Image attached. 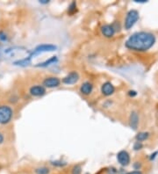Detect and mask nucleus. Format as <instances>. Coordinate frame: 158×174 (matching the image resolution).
Here are the masks:
<instances>
[{
    "label": "nucleus",
    "mask_w": 158,
    "mask_h": 174,
    "mask_svg": "<svg viewBox=\"0 0 158 174\" xmlns=\"http://www.w3.org/2000/svg\"><path fill=\"white\" fill-rule=\"evenodd\" d=\"M56 62H57V57H56V56H52V57H50L49 60L45 61L43 63H38L36 66H37V67H47V66H49L50 64H53V63H56Z\"/></svg>",
    "instance_id": "ddd939ff"
},
{
    "label": "nucleus",
    "mask_w": 158,
    "mask_h": 174,
    "mask_svg": "<svg viewBox=\"0 0 158 174\" xmlns=\"http://www.w3.org/2000/svg\"><path fill=\"white\" fill-rule=\"evenodd\" d=\"M55 49H56V46L52 45V44H42V45H39V46H37L35 48L34 52L31 54V56H30L29 57L31 58L33 56H35V55H38V54L40 53L52 52V51H54Z\"/></svg>",
    "instance_id": "20e7f679"
},
{
    "label": "nucleus",
    "mask_w": 158,
    "mask_h": 174,
    "mask_svg": "<svg viewBox=\"0 0 158 174\" xmlns=\"http://www.w3.org/2000/svg\"><path fill=\"white\" fill-rule=\"evenodd\" d=\"M148 136H149V134L148 132H140L138 133L136 136H135V139L137 140V142H142V141H145L146 139H148Z\"/></svg>",
    "instance_id": "4468645a"
},
{
    "label": "nucleus",
    "mask_w": 158,
    "mask_h": 174,
    "mask_svg": "<svg viewBox=\"0 0 158 174\" xmlns=\"http://www.w3.org/2000/svg\"><path fill=\"white\" fill-rule=\"evenodd\" d=\"M40 4H44V5H46V4H49V0H40Z\"/></svg>",
    "instance_id": "5701e85b"
},
{
    "label": "nucleus",
    "mask_w": 158,
    "mask_h": 174,
    "mask_svg": "<svg viewBox=\"0 0 158 174\" xmlns=\"http://www.w3.org/2000/svg\"><path fill=\"white\" fill-rule=\"evenodd\" d=\"M158 154L157 151H156V152H154L153 154H151V156H150V160H153L155 159V157H156V155Z\"/></svg>",
    "instance_id": "412c9836"
},
{
    "label": "nucleus",
    "mask_w": 158,
    "mask_h": 174,
    "mask_svg": "<svg viewBox=\"0 0 158 174\" xmlns=\"http://www.w3.org/2000/svg\"><path fill=\"white\" fill-rule=\"evenodd\" d=\"M79 80V74L77 71H71L66 75L63 79L62 83L64 85H74Z\"/></svg>",
    "instance_id": "423d86ee"
},
{
    "label": "nucleus",
    "mask_w": 158,
    "mask_h": 174,
    "mask_svg": "<svg viewBox=\"0 0 158 174\" xmlns=\"http://www.w3.org/2000/svg\"><path fill=\"white\" fill-rule=\"evenodd\" d=\"M61 85V80L57 77H49L45 78L42 83V85L45 88H55Z\"/></svg>",
    "instance_id": "39448f33"
},
{
    "label": "nucleus",
    "mask_w": 158,
    "mask_h": 174,
    "mask_svg": "<svg viewBox=\"0 0 158 174\" xmlns=\"http://www.w3.org/2000/svg\"><path fill=\"white\" fill-rule=\"evenodd\" d=\"M4 140H5V137H4V135H2L1 133H0V144H2L3 143H4Z\"/></svg>",
    "instance_id": "4be33fe9"
},
{
    "label": "nucleus",
    "mask_w": 158,
    "mask_h": 174,
    "mask_svg": "<svg viewBox=\"0 0 158 174\" xmlns=\"http://www.w3.org/2000/svg\"><path fill=\"white\" fill-rule=\"evenodd\" d=\"M77 11V3L76 2H72L69 6V9H68V12L69 14H74Z\"/></svg>",
    "instance_id": "dca6fc26"
},
{
    "label": "nucleus",
    "mask_w": 158,
    "mask_h": 174,
    "mask_svg": "<svg viewBox=\"0 0 158 174\" xmlns=\"http://www.w3.org/2000/svg\"><path fill=\"white\" fill-rule=\"evenodd\" d=\"M117 160L120 165L127 166L130 163V155L127 150H120L117 154Z\"/></svg>",
    "instance_id": "0eeeda50"
},
{
    "label": "nucleus",
    "mask_w": 158,
    "mask_h": 174,
    "mask_svg": "<svg viewBox=\"0 0 158 174\" xmlns=\"http://www.w3.org/2000/svg\"><path fill=\"white\" fill-rule=\"evenodd\" d=\"M128 94L131 97H133V96H136V95H137V92H135V91H129Z\"/></svg>",
    "instance_id": "aec40b11"
},
{
    "label": "nucleus",
    "mask_w": 158,
    "mask_h": 174,
    "mask_svg": "<svg viewBox=\"0 0 158 174\" xmlns=\"http://www.w3.org/2000/svg\"><path fill=\"white\" fill-rule=\"evenodd\" d=\"M29 92L32 96L41 97L46 93V88L43 85H34V86L31 87L29 90Z\"/></svg>",
    "instance_id": "9d476101"
},
{
    "label": "nucleus",
    "mask_w": 158,
    "mask_h": 174,
    "mask_svg": "<svg viewBox=\"0 0 158 174\" xmlns=\"http://www.w3.org/2000/svg\"><path fill=\"white\" fill-rule=\"evenodd\" d=\"M136 3H146L147 1L146 0H135Z\"/></svg>",
    "instance_id": "b1692460"
},
{
    "label": "nucleus",
    "mask_w": 158,
    "mask_h": 174,
    "mask_svg": "<svg viewBox=\"0 0 158 174\" xmlns=\"http://www.w3.org/2000/svg\"><path fill=\"white\" fill-rule=\"evenodd\" d=\"M92 91H93V85L91 82L83 83L80 86V92L85 96L90 95L92 92Z\"/></svg>",
    "instance_id": "9b49d317"
},
{
    "label": "nucleus",
    "mask_w": 158,
    "mask_h": 174,
    "mask_svg": "<svg viewBox=\"0 0 158 174\" xmlns=\"http://www.w3.org/2000/svg\"><path fill=\"white\" fill-rule=\"evenodd\" d=\"M129 123L131 128H133V129H136L138 127L139 123V116L138 114L136 112H133L130 115V119H129Z\"/></svg>",
    "instance_id": "f8f14e48"
},
{
    "label": "nucleus",
    "mask_w": 158,
    "mask_h": 174,
    "mask_svg": "<svg viewBox=\"0 0 158 174\" xmlns=\"http://www.w3.org/2000/svg\"><path fill=\"white\" fill-rule=\"evenodd\" d=\"M13 115V111L12 107L6 105L0 106V124L9 123Z\"/></svg>",
    "instance_id": "f03ea898"
},
{
    "label": "nucleus",
    "mask_w": 158,
    "mask_h": 174,
    "mask_svg": "<svg viewBox=\"0 0 158 174\" xmlns=\"http://www.w3.org/2000/svg\"><path fill=\"white\" fill-rule=\"evenodd\" d=\"M82 172V167L80 164H77L71 170V174H81Z\"/></svg>",
    "instance_id": "f3484780"
},
{
    "label": "nucleus",
    "mask_w": 158,
    "mask_h": 174,
    "mask_svg": "<svg viewBox=\"0 0 158 174\" xmlns=\"http://www.w3.org/2000/svg\"><path fill=\"white\" fill-rule=\"evenodd\" d=\"M156 43V36L148 32H137L126 41V47L134 51H147Z\"/></svg>",
    "instance_id": "f257e3e1"
},
{
    "label": "nucleus",
    "mask_w": 158,
    "mask_h": 174,
    "mask_svg": "<svg viewBox=\"0 0 158 174\" xmlns=\"http://www.w3.org/2000/svg\"><path fill=\"white\" fill-rule=\"evenodd\" d=\"M115 92V87L111 82H105L101 86V92L105 96H111Z\"/></svg>",
    "instance_id": "6e6552de"
},
{
    "label": "nucleus",
    "mask_w": 158,
    "mask_h": 174,
    "mask_svg": "<svg viewBox=\"0 0 158 174\" xmlns=\"http://www.w3.org/2000/svg\"><path fill=\"white\" fill-rule=\"evenodd\" d=\"M127 174H142V172L140 171H133V172H129Z\"/></svg>",
    "instance_id": "6ab92c4d"
},
{
    "label": "nucleus",
    "mask_w": 158,
    "mask_h": 174,
    "mask_svg": "<svg viewBox=\"0 0 158 174\" xmlns=\"http://www.w3.org/2000/svg\"><path fill=\"white\" fill-rule=\"evenodd\" d=\"M49 169L47 168V167H40V168H37L35 170V173L36 174H49Z\"/></svg>",
    "instance_id": "2eb2a0df"
},
{
    "label": "nucleus",
    "mask_w": 158,
    "mask_h": 174,
    "mask_svg": "<svg viewBox=\"0 0 158 174\" xmlns=\"http://www.w3.org/2000/svg\"><path fill=\"white\" fill-rule=\"evenodd\" d=\"M139 19V12L136 10H130L127 13L124 27L127 30H129L133 27L134 24L138 21Z\"/></svg>",
    "instance_id": "7ed1b4c3"
},
{
    "label": "nucleus",
    "mask_w": 158,
    "mask_h": 174,
    "mask_svg": "<svg viewBox=\"0 0 158 174\" xmlns=\"http://www.w3.org/2000/svg\"><path fill=\"white\" fill-rule=\"evenodd\" d=\"M142 143H141V142H136L134 144H133V150H141L142 148Z\"/></svg>",
    "instance_id": "a211bd4d"
},
{
    "label": "nucleus",
    "mask_w": 158,
    "mask_h": 174,
    "mask_svg": "<svg viewBox=\"0 0 158 174\" xmlns=\"http://www.w3.org/2000/svg\"><path fill=\"white\" fill-rule=\"evenodd\" d=\"M101 33L106 38H112L116 33V29L114 25H104L101 27Z\"/></svg>",
    "instance_id": "1a4fd4ad"
}]
</instances>
